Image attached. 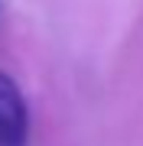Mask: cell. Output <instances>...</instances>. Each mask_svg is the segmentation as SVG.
<instances>
[{
    "instance_id": "obj_1",
    "label": "cell",
    "mask_w": 143,
    "mask_h": 146,
    "mask_svg": "<svg viewBox=\"0 0 143 146\" xmlns=\"http://www.w3.org/2000/svg\"><path fill=\"white\" fill-rule=\"evenodd\" d=\"M0 146H29V107L13 75L0 68Z\"/></svg>"
}]
</instances>
